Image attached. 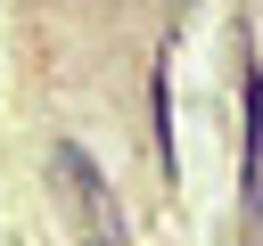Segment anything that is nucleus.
<instances>
[{
  "label": "nucleus",
  "mask_w": 263,
  "mask_h": 246,
  "mask_svg": "<svg viewBox=\"0 0 263 246\" xmlns=\"http://www.w3.org/2000/svg\"><path fill=\"white\" fill-rule=\"evenodd\" d=\"M58 180H74V197L90 205V230H99V238H115V213H107V197H99V172H90L74 148H58Z\"/></svg>",
  "instance_id": "nucleus-1"
}]
</instances>
